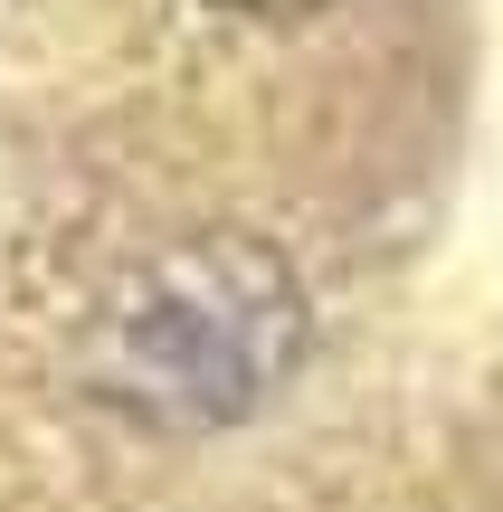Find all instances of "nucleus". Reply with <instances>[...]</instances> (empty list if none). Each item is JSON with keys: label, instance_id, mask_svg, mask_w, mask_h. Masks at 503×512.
<instances>
[{"label": "nucleus", "instance_id": "nucleus-1", "mask_svg": "<svg viewBox=\"0 0 503 512\" xmlns=\"http://www.w3.org/2000/svg\"><path fill=\"white\" fill-rule=\"evenodd\" d=\"M304 351V285L257 238H181L105 304L86 380L171 427L257 408Z\"/></svg>", "mask_w": 503, "mask_h": 512}, {"label": "nucleus", "instance_id": "nucleus-2", "mask_svg": "<svg viewBox=\"0 0 503 512\" xmlns=\"http://www.w3.org/2000/svg\"><path fill=\"white\" fill-rule=\"evenodd\" d=\"M219 10H247V19H295V10H323V0H219Z\"/></svg>", "mask_w": 503, "mask_h": 512}]
</instances>
